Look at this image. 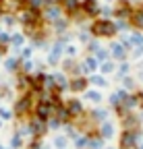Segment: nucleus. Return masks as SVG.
Masks as SVG:
<instances>
[{
	"label": "nucleus",
	"mask_w": 143,
	"mask_h": 149,
	"mask_svg": "<svg viewBox=\"0 0 143 149\" xmlns=\"http://www.w3.org/2000/svg\"><path fill=\"white\" fill-rule=\"evenodd\" d=\"M93 31H96V33H104V35H110V33L114 31V27H112L110 23H106V21H104V23H98Z\"/></svg>",
	"instance_id": "obj_1"
},
{
	"label": "nucleus",
	"mask_w": 143,
	"mask_h": 149,
	"mask_svg": "<svg viewBox=\"0 0 143 149\" xmlns=\"http://www.w3.org/2000/svg\"><path fill=\"white\" fill-rule=\"evenodd\" d=\"M85 8H87L89 15H93V13H96V2H93V0H87V2H85Z\"/></svg>",
	"instance_id": "obj_2"
},
{
	"label": "nucleus",
	"mask_w": 143,
	"mask_h": 149,
	"mask_svg": "<svg viewBox=\"0 0 143 149\" xmlns=\"http://www.w3.org/2000/svg\"><path fill=\"white\" fill-rule=\"evenodd\" d=\"M133 19H135V23H137V25H141V27H143V13H135V17H133Z\"/></svg>",
	"instance_id": "obj_3"
}]
</instances>
